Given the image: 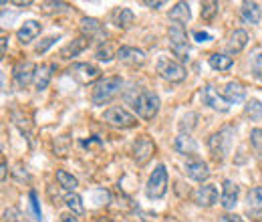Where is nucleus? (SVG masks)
Returning a JSON list of instances; mask_svg holds the SVG:
<instances>
[{
  "label": "nucleus",
  "instance_id": "nucleus-1",
  "mask_svg": "<svg viewBox=\"0 0 262 222\" xmlns=\"http://www.w3.org/2000/svg\"><path fill=\"white\" fill-rule=\"evenodd\" d=\"M121 85H123L121 77H105V79L97 81L93 85V95H91L93 105H105V103H109L113 97L119 93Z\"/></svg>",
  "mask_w": 262,
  "mask_h": 222
},
{
  "label": "nucleus",
  "instance_id": "nucleus-2",
  "mask_svg": "<svg viewBox=\"0 0 262 222\" xmlns=\"http://www.w3.org/2000/svg\"><path fill=\"white\" fill-rule=\"evenodd\" d=\"M232 137H234V127H222L220 131H216L214 135H210L208 148H210L214 159L226 158V154L230 152V146H232Z\"/></svg>",
  "mask_w": 262,
  "mask_h": 222
},
{
  "label": "nucleus",
  "instance_id": "nucleus-3",
  "mask_svg": "<svg viewBox=\"0 0 262 222\" xmlns=\"http://www.w3.org/2000/svg\"><path fill=\"white\" fill-rule=\"evenodd\" d=\"M133 107H135V111H137V115L141 119L149 122L160 111V97L156 95L154 91H141L139 97L133 101Z\"/></svg>",
  "mask_w": 262,
  "mask_h": 222
},
{
  "label": "nucleus",
  "instance_id": "nucleus-4",
  "mask_svg": "<svg viewBox=\"0 0 262 222\" xmlns=\"http://www.w3.org/2000/svg\"><path fill=\"white\" fill-rule=\"evenodd\" d=\"M165 192H167V170H165L164 164H160V166L154 170V174L149 176V180H147L145 194H147V198H151V200H160V198L165 196Z\"/></svg>",
  "mask_w": 262,
  "mask_h": 222
},
{
  "label": "nucleus",
  "instance_id": "nucleus-5",
  "mask_svg": "<svg viewBox=\"0 0 262 222\" xmlns=\"http://www.w3.org/2000/svg\"><path fill=\"white\" fill-rule=\"evenodd\" d=\"M169 47H171V53H173L180 61H186V59H188L190 45H188L186 29H184L182 25H171V27H169Z\"/></svg>",
  "mask_w": 262,
  "mask_h": 222
},
{
  "label": "nucleus",
  "instance_id": "nucleus-6",
  "mask_svg": "<svg viewBox=\"0 0 262 222\" xmlns=\"http://www.w3.org/2000/svg\"><path fill=\"white\" fill-rule=\"evenodd\" d=\"M71 77L83 85H89V83H97L101 81V69L91 63H75L69 69Z\"/></svg>",
  "mask_w": 262,
  "mask_h": 222
},
{
  "label": "nucleus",
  "instance_id": "nucleus-7",
  "mask_svg": "<svg viewBox=\"0 0 262 222\" xmlns=\"http://www.w3.org/2000/svg\"><path fill=\"white\" fill-rule=\"evenodd\" d=\"M103 119H105L109 126L123 127V129L137 126V117L131 115L129 111H125L123 107H111V109H107V111L103 113Z\"/></svg>",
  "mask_w": 262,
  "mask_h": 222
},
{
  "label": "nucleus",
  "instance_id": "nucleus-8",
  "mask_svg": "<svg viewBox=\"0 0 262 222\" xmlns=\"http://www.w3.org/2000/svg\"><path fill=\"white\" fill-rule=\"evenodd\" d=\"M158 73L162 75V79L169 81V83H182L186 79V69L178 61H171V59H160Z\"/></svg>",
  "mask_w": 262,
  "mask_h": 222
},
{
  "label": "nucleus",
  "instance_id": "nucleus-9",
  "mask_svg": "<svg viewBox=\"0 0 262 222\" xmlns=\"http://www.w3.org/2000/svg\"><path fill=\"white\" fill-rule=\"evenodd\" d=\"M184 172H186V176H190V178L196 180V182H206V180L210 178V168H208V164L200 158L186 159Z\"/></svg>",
  "mask_w": 262,
  "mask_h": 222
},
{
  "label": "nucleus",
  "instance_id": "nucleus-10",
  "mask_svg": "<svg viewBox=\"0 0 262 222\" xmlns=\"http://www.w3.org/2000/svg\"><path fill=\"white\" fill-rule=\"evenodd\" d=\"M202 101H204V105H208V107H212L214 111H220V113H226L230 109V103L226 101V97L220 95L212 85L202 89Z\"/></svg>",
  "mask_w": 262,
  "mask_h": 222
},
{
  "label": "nucleus",
  "instance_id": "nucleus-11",
  "mask_svg": "<svg viewBox=\"0 0 262 222\" xmlns=\"http://www.w3.org/2000/svg\"><path fill=\"white\" fill-rule=\"evenodd\" d=\"M154 152H156V146H154V142H151L147 135H141V137L133 144V158H135V162H137L139 166L147 164L149 158L154 156Z\"/></svg>",
  "mask_w": 262,
  "mask_h": 222
},
{
  "label": "nucleus",
  "instance_id": "nucleus-12",
  "mask_svg": "<svg viewBox=\"0 0 262 222\" xmlns=\"http://www.w3.org/2000/svg\"><path fill=\"white\" fill-rule=\"evenodd\" d=\"M36 65L33 61H20V63H16L14 67V81H16V85L18 87H27L31 81H34V75H36Z\"/></svg>",
  "mask_w": 262,
  "mask_h": 222
},
{
  "label": "nucleus",
  "instance_id": "nucleus-13",
  "mask_svg": "<svg viewBox=\"0 0 262 222\" xmlns=\"http://www.w3.org/2000/svg\"><path fill=\"white\" fill-rule=\"evenodd\" d=\"M194 200H196L198 206L202 208H210L218 202V188L212 186V184H206V186H200L196 192H194Z\"/></svg>",
  "mask_w": 262,
  "mask_h": 222
},
{
  "label": "nucleus",
  "instance_id": "nucleus-14",
  "mask_svg": "<svg viewBox=\"0 0 262 222\" xmlns=\"http://www.w3.org/2000/svg\"><path fill=\"white\" fill-rule=\"evenodd\" d=\"M117 59L121 63L131 65V67H141L145 63V53L141 49H135V47H121L117 51Z\"/></svg>",
  "mask_w": 262,
  "mask_h": 222
},
{
  "label": "nucleus",
  "instance_id": "nucleus-15",
  "mask_svg": "<svg viewBox=\"0 0 262 222\" xmlns=\"http://www.w3.org/2000/svg\"><path fill=\"white\" fill-rule=\"evenodd\" d=\"M81 32L85 38H105L107 36V31L103 29V25L97 18H91V16L81 18Z\"/></svg>",
  "mask_w": 262,
  "mask_h": 222
},
{
  "label": "nucleus",
  "instance_id": "nucleus-16",
  "mask_svg": "<svg viewBox=\"0 0 262 222\" xmlns=\"http://www.w3.org/2000/svg\"><path fill=\"white\" fill-rule=\"evenodd\" d=\"M238 194H240V188L236 186V182L232 180H224L222 184V196H220V204L226 208V210H232L238 202Z\"/></svg>",
  "mask_w": 262,
  "mask_h": 222
},
{
  "label": "nucleus",
  "instance_id": "nucleus-17",
  "mask_svg": "<svg viewBox=\"0 0 262 222\" xmlns=\"http://www.w3.org/2000/svg\"><path fill=\"white\" fill-rule=\"evenodd\" d=\"M173 148L178 154H184V156H194L198 150V144L196 139L190 135V133H180L173 142Z\"/></svg>",
  "mask_w": 262,
  "mask_h": 222
},
{
  "label": "nucleus",
  "instance_id": "nucleus-18",
  "mask_svg": "<svg viewBox=\"0 0 262 222\" xmlns=\"http://www.w3.org/2000/svg\"><path fill=\"white\" fill-rule=\"evenodd\" d=\"M40 23H36V21H27L18 31H16V36H18V41L23 43V45H29V43H33L34 38L40 34Z\"/></svg>",
  "mask_w": 262,
  "mask_h": 222
},
{
  "label": "nucleus",
  "instance_id": "nucleus-19",
  "mask_svg": "<svg viewBox=\"0 0 262 222\" xmlns=\"http://www.w3.org/2000/svg\"><path fill=\"white\" fill-rule=\"evenodd\" d=\"M240 14H242V21H244V23H248V25H258L262 16V10L256 2H242Z\"/></svg>",
  "mask_w": 262,
  "mask_h": 222
},
{
  "label": "nucleus",
  "instance_id": "nucleus-20",
  "mask_svg": "<svg viewBox=\"0 0 262 222\" xmlns=\"http://www.w3.org/2000/svg\"><path fill=\"white\" fill-rule=\"evenodd\" d=\"M190 18H192V12H190V4L188 2H178L171 10H169V21H173L176 25H186V23H190Z\"/></svg>",
  "mask_w": 262,
  "mask_h": 222
},
{
  "label": "nucleus",
  "instance_id": "nucleus-21",
  "mask_svg": "<svg viewBox=\"0 0 262 222\" xmlns=\"http://www.w3.org/2000/svg\"><path fill=\"white\" fill-rule=\"evenodd\" d=\"M87 47H89V38L79 36V38H75L73 43H69L67 47L61 49V59H73V57H77L79 53H83Z\"/></svg>",
  "mask_w": 262,
  "mask_h": 222
},
{
  "label": "nucleus",
  "instance_id": "nucleus-22",
  "mask_svg": "<svg viewBox=\"0 0 262 222\" xmlns=\"http://www.w3.org/2000/svg\"><path fill=\"white\" fill-rule=\"evenodd\" d=\"M53 71H55V65H40L36 69V75H34V87L38 91H45L51 83V77H53Z\"/></svg>",
  "mask_w": 262,
  "mask_h": 222
},
{
  "label": "nucleus",
  "instance_id": "nucleus-23",
  "mask_svg": "<svg viewBox=\"0 0 262 222\" xmlns=\"http://www.w3.org/2000/svg\"><path fill=\"white\" fill-rule=\"evenodd\" d=\"M111 18H113V25L117 27V29H129L131 25H133V12H131L129 8H125V6H117L115 10H113V14H111Z\"/></svg>",
  "mask_w": 262,
  "mask_h": 222
},
{
  "label": "nucleus",
  "instance_id": "nucleus-24",
  "mask_svg": "<svg viewBox=\"0 0 262 222\" xmlns=\"http://www.w3.org/2000/svg\"><path fill=\"white\" fill-rule=\"evenodd\" d=\"M224 97H226L228 103H238V101H242V99L246 97V89H244L242 83H238V81H230L228 85L224 87Z\"/></svg>",
  "mask_w": 262,
  "mask_h": 222
},
{
  "label": "nucleus",
  "instance_id": "nucleus-25",
  "mask_svg": "<svg viewBox=\"0 0 262 222\" xmlns=\"http://www.w3.org/2000/svg\"><path fill=\"white\" fill-rule=\"evenodd\" d=\"M246 45H248V32L246 31L238 29V31H234L232 34H230L228 49L232 51V53H240V51H244Z\"/></svg>",
  "mask_w": 262,
  "mask_h": 222
},
{
  "label": "nucleus",
  "instance_id": "nucleus-26",
  "mask_svg": "<svg viewBox=\"0 0 262 222\" xmlns=\"http://www.w3.org/2000/svg\"><path fill=\"white\" fill-rule=\"evenodd\" d=\"M208 63H210V67H212L214 71H228L230 67L234 65V59L222 55V53H214V55H210Z\"/></svg>",
  "mask_w": 262,
  "mask_h": 222
},
{
  "label": "nucleus",
  "instance_id": "nucleus-27",
  "mask_svg": "<svg viewBox=\"0 0 262 222\" xmlns=\"http://www.w3.org/2000/svg\"><path fill=\"white\" fill-rule=\"evenodd\" d=\"M65 204H67V208L71 210V214H75V216H81V214L85 212L83 200H81V196H79V194H75V192L67 194V196H65Z\"/></svg>",
  "mask_w": 262,
  "mask_h": 222
},
{
  "label": "nucleus",
  "instance_id": "nucleus-28",
  "mask_svg": "<svg viewBox=\"0 0 262 222\" xmlns=\"http://www.w3.org/2000/svg\"><path fill=\"white\" fill-rule=\"evenodd\" d=\"M57 182L65 188V190H75L77 186H79V182H77V178L73 176V174H69L65 170H57Z\"/></svg>",
  "mask_w": 262,
  "mask_h": 222
},
{
  "label": "nucleus",
  "instance_id": "nucleus-29",
  "mask_svg": "<svg viewBox=\"0 0 262 222\" xmlns=\"http://www.w3.org/2000/svg\"><path fill=\"white\" fill-rule=\"evenodd\" d=\"M246 200H248V208H252V210H262V186L252 188V190L248 192Z\"/></svg>",
  "mask_w": 262,
  "mask_h": 222
},
{
  "label": "nucleus",
  "instance_id": "nucleus-30",
  "mask_svg": "<svg viewBox=\"0 0 262 222\" xmlns=\"http://www.w3.org/2000/svg\"><path fill=\"white\" fill-rule=\"evenodd\" d=\"M244 113H246V115H250V119H260L262 117V103L258 101V99L248 101V103H246V107H244Z\"/></svg>",
  "mask_w": 262,
  "mask_h": 222
},
{
  "label": "nucleus",
  "instance_id": "nucleus-31",
  "mask_svg": "<svg viewBox=\"0 0 262 222\" xmlns=\"http://www.w3.org/2000/svg\"><path fill=\"white\" fill-rule=\"evenodd\" d=\"M220 10V4L218 2H204L202 4V18L204 21H212Z\"/></svg>",
  "mask_w": 262,
  "mask_h": 222
},
{
  "label": "nucleus",
  "instance_id": "nucleus-32",
  "mask_svg": "<svg viewBox=\"0 0 262 222\" xmlns=\"http://www.w3.org/2000/svg\"><path fill=\"white\" fill-rule=\"evenodd\" d=\"M250 144H252V148H254V152L262 156V129L260 127H254L252 131H250Z\"/></svg>",
  "mask_w": 262,
  "mask_h": 222
},
{
  "label": "nucleus",
  "instance_id": "nucleus-33",
  "mask_svg": "<svg viewBox=\"0 0 262 222\" xmlns=\"http://www.w3.org/2000/svg\"><path fill=\"white\" fill-rule=\"evenodd\" d=\"M250 67H252L254 77L262 79V53H256V55L252 57V63H250Z\"/></svg>",
  "mask_w": 262,
  "mask_h": 222
},
{
  "label": "nucleus",
  "instance_id": "nucleus-34",
  "mask_svg": "<svg viewBox=\"0 0 262 222\" xmlns=\"http://www.w3.org/2000/svg\"><path fill=\"white\" fill-rule=\"evenodd\" d=\"M95 57H97L99 61H105V63H109V61L113 59V51H111V47H109V45H107V47L103 45V47H101V49L97 51V53H95Z\"/></svg>",
  "mask_w": 262,
  "mask_h": 222
},
{
  "label": "nucleus",
  "instance_id": "nucleus-35",
  "mask_svg": "<svg viewBox=\"0 0 262 222\" xmlns=\"http://www.w3.org/2000/svg\"><path fill=\"white\" fill-rule=\"evenodd\" d=\"M4 218H6V222H27L25 218H23V214H20L16 208L6 210V212H4Z\"/></svg>",
  "mask_w": 262,
  "mask_h": 222
},
{
  "label": "nucleus",
  "instance_id": "nucleus-36",
  "mask_svg": "<svg viewBox=\"0 0 262 222\" xmlns=\"http://www.w3.org/2000/svg\"><path fill=\"white\" fill-rule=\"evenodd\" d=\"M29 198H31V208H33V212H34V218L36 220H40V206H38V198H36V192H31L29 194Z\"/></svg>",
  "mask_w": 262,
  "mask_h": 222
},
{
  "label": "nucleus",
  "instance_id": "nucleus-37",
  "mask_svg": "<svg viewBox=\"0 0 262 222\" xmlns=\"http://www.w3.org/2000/svg\"><path fill=\"white\" fill-rule=\"evenodd\" d=\"M55 41H59V38H55V36H49V38H45L42 43H38V45H36V53H45L49 47H53V45H55Z\"/></svg>",
  "mask_w": 262,
  "mask_h": 222
},
{
  "label": "nucleus",
  "instance_id": "nucleus-38",
  "mask_svg": "<svg viewBox=\"0 0 262 222\" xmlns=\"http://www.w3.org/2000/svg\"><path fill=\"white\" fill-rule=\"evenodd\" d=\"M194 38H196L198 43H208V41H212V36H210L208 32H204V31H196V32H194Z\"/></svg>",
  "mask_w": 262,
  "mask_h": 222
},
{
  "label": "nucleus",
  "instance_id": "nucleus-39",
  "mask_svg": "<svg viewBox=\"0 0 262 222\" xmlns=\"http://www.w3.org/2000/svg\"><path fill=\"white\" fill-rule=\"evenodd\" d=\"M218 222H244V220L240 216H236V214H222Z\"/></svg>",
  "mask_w": 262,
  "mask_h": 222
},
{
  "label": "nucleus",
  "instance_id": "nucleus-40",
  "mask_svg": "<svg viewBox=\"0 0 262 222\" xmlns=\"http://www.w3.org/2000/svg\"><path fill=\"white\" fill-rule=\"evenodd\" d=\"M0 47H2L0 53H2V57H4V55H6V49H8V38H6V36L0 38Z\"/></svg>",
  "mask_w": 262,
  "mask_h": 222
},
{
  "label": "nucleus",
  "instance_id": "nucleus-41",
  "mask_svg": "<svg viewBox=\"0 0 262 222\" xmlns=\"http://www.w3.org/2000/svg\"><path fill=\"white\" fill-rule=\"evenodd\" d=\"M143 4L149 6V8H160V6H164V2H151V0H143Z\"/></svg>",
  "mask_w": 262,
  "mask_h": 222
},
{
  "label": "nucleus",
  "instance_id": "nucleus-42",
  "mask_svg": "<svg viewBox=\"0 0 262 222\" xmlns=\"http://www.w3.org/2000/svg\"><path fill=\"white\" fill-rule=\"evenodd\" d=\"M61 222H79V220H77L75 214H63V216H61Z\"/></svg>",
  "mask_w": 262,
  "mask_h": 222
},
{
  "label": "nucleus",
  "instance_id": "nucleus-43",
  "mask_svg": "<svg viewBox=\"0 0 262 222\" xmlns=\"http://www.w3.org/2000/svg\"><path fill=\"white\" fill-rule=\"evenodd\" d=\"M0 170H2V172H0V180H2V182H6V162H4V159H2Z\"/></svg>",
  "mask_w": 262,
  "mask_h": 222
},
{
  "label": "nucleus",
  "instance_id": "nucleus-44",
  "mask_svg": "<svg viewBox=\"0 0 262 222\" xmlns=\"http://www.w3.org/2000/svg\"><path fill=\"white\" fill-rule=\"evenodd\" d=\"M250 216H252L256 222H262V210H252V212H250Z\"/></svg>",
  "mask_w": 262,
  "mask_h": 222
},
{
  "label": "nucleus",
  "instance_id": "nucleus-45",
  "mask_svg": "<svg viewBox=\"0 0 262 222\" xmlns=\"http://www.w3.org/2000/svg\"><path fill=\"white\" fill-rule=\"evenodd\" d=\"M14 6H31V0H12Z\"/></svg>",
  "mask_w": 262,
  "mask_h": 222
},
{
  "label": "nucleus",
  "instance_id": "nucleus-46",
  "mask_svg": "<svg viewBox=\"0 0 262 222\" xmlns=\"http://www.w3.org/2000/svg\"><path fill=\"white\" fill-rule=\"evenodd\" d=\"M97 222H113V220H111V218H105V216H103V218H99Z\"/></svg>",
  "mask_w": 262,
  "mask_h": 222
}]
</instances>
